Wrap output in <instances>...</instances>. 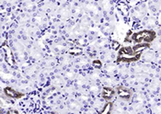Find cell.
Masks as SVG:
<instances>
[{
  "label": "cell",
  "instance_id": "7a4b0ae2",
  "mask_svg": "<svg viewBox=\"0 0 161 114\" xmlns=\"http://www.w3.org/2000/svg\"><path fill=\"white\" fill-rule=\"evenodd\" d=\"M141 53H129V54H119L118 58H117V62H125V63H132V62H136L140 59Z\"/></svg>",
  "mask_w": 161,
  "mask_h": 114
},
{
  "label": "cell",
  "instance_id": "9a60e30c",
  "mask_svg": "<svg viewBox=\"0 0 161 114\" xmlns=\"http://www.w3.org/2000/svg\"><path fill=\"white\" fill-rule=\"evenodd\" d=\"M3 102H4V101H3V99H2L1 98H0V105H3Z\"/></svg>",
  "mask_w": 161,
  "mask_h": 114
},
{
  "label": "cell",
  "instance_id": "30bf717a",
  "mask_svg": "<svg viewBox=\"0 0 161 114\" xmlns=\"http://www.w3.org/2000/svg\"><path fill=\"white\" fill-rule=\"evenodd\" d=\"M129 53H134L132 47H122L119 51V54H129Z\"/></svg>",
  "mask_w": 161,
  "mask_h": 114
},
{
  "label": "cell",
  "instance_id": "ba28073f",
  "mask_svg": "<svg viewBox=\"0 0 161 114\" xmlns=\"http://www.w3.org/2000/svg\"><path fill=\"white\" fill-rule=\"evenodd\" d=\"M117 8L118 9L122 12V14L124 16V17H127L129 15V8H128V6L124 3H119L117 5Z\"/></svg>",
  "mask_w": 161,
  "mask_h": 114
},
{
  "label": "cell",
  "instance_id": "277c9868",
  "mask_svg": "<svg viewBox=\"0 0 161 114\" xmlns=\"http://www.w3.org/2000/svg\"><path fill=\"white\" fill-rule=\"evenodd\" d=\"M117 93H118L121 98L125 99V100H128L132 97V91L125 87H118V88H117Z\"/></svg>",
  "mask_w": 161,
  "mask_h": 114
},
{
  "label": "cell",
  "instance_id": "8992f818",
  "mask_svg": "<svg viewBox=\"0 0 161 114\" xmlns=\"http://www.w3.org/2000/svg\"><path fill=\"white\" fill-rule=\"evenodd\" d=\"M101 95H102V98L109 101L114 96V90L111 88L105 87V88H103V89H102Z\"/></svg>",
  "mask_w": 161,
  "mask_h": 114
},
{
  "label": "cell",
  "instance_id": "5bb4252c",
  "mask_svg": "<svg viewBox=\"0 0 161 114\" xmlns=\"http://www.w3.org/2000/svg\"><path fill=\"white\" fill-rule=\"evenodd\" d=\"M7 114H19V112L16 110H8Z\"/></svg>",
  "mask_w": 161,
  "mask_h": 114
},
{
  "label": "cell",
  "instance_id": "9c48e42d",
  "mask_svg": "<svg viewBox=\"0 0 161 114\" xmlns=\"http://www.w3.org/2000/svg\"><path fill=\"white\" fill-rule=\"evenodd\" d=\"M112 103L111 101H108L105 106L102 108V110L99 111V114H111V110H112Z\"/></svg>",
  "mask_w": 161,
  "mask_h": 114
},
{
  "label": "cell",
  "instance_id": "4fadbf2b",
  "mask_svg": "<svg viewBox=\"0 0 161 114\" xmlns=\"http://www.w3.org/2000/svg\"><path fill=\"white\" fill-rule=\"evenodd\" d=\"M92 64H93V66H94L95 68H98V69L101 68V66H102V63H101L99 60H95V61H93Z\"/></svg>",
  "mask_w": 161,
  "mask_h": 114
},
{
  "label": "cell",
  "instance_id": "5b68a950",
  "mask_svg": "<svg viewBox=\"0 0 161 114\" xmlns=\"http://www.w3.org/2000/svg\"><path fill=\"white\" fill-rule=\"evenodd\" d=\"M4 93L8 98H20L23 96V94L16 91L15 89H13L12 88L7 87L4 88Z\"/></svg>",
  "mask_w": 161,
  "mask_h": 114
},
{
  "label": "cell",
  "instance_id": "8fae6325",
  "mask_svg": "<svg viewBox=\"0 0 161 114\" xmlns=\"http://www.w3.org/2000/svg\"><path fill=\"white\" fill-rule=\"evenodd\" d=\"M82 52H83L82 49L77 48V47H76V48H71V49L68 50V53H70V54H72V55H79V54L82 53Z\"/></svg>",
  "mask_w": 161,
  "mask_h": 114
},
{
  "label": "cell",
  "instance_id": "6da1fadb",
  "mask_svg": "<svg viewBox=\"0 0 161 114\" xmlns=\"http://www.w3.org/2000/svg\"><path fill=\"white\" fill-rule=\"evenodd\" d=\"M156 38V32L153 31H142L140 32L132 34H128L127 38L125 39L126 41H135L136 44H150Z\"/></svg>",
  "mask_w": 161,
  "mask_h": 114
},
{
  "label": "cell",
  "instance_id": "52a82bcc",
  "mask_svg": "<svg viewBox=\"0 0 161 114\" xmlns=\"http://www.w3.org/2000/svg\"><path fill=\"white\" fill-rule=\"evenodd\" d=\"M149 47H150L149 44H137L133 47V52L134 53H142V52H144Z\"/></svg>",
  "mask_w": 161,
  "mask_h": 114
},
{
  "label": "cell",
  "instance_id": "3957f363",
  "mask_svg": "<svg viewBox=\"0 0 161 114\" xmlns=\"http://www.w3.org/2000/svg\"><path fill=\"white\" fill-rule=\"evenodd\" d=\"M1 48L4 50L5 60H6L7 64H8V65H10L11 67H14V66H15V64H16V63H15V58H14V55H13V52H12L10 47H9L8 44H4L1 46Z\"/></svg>",
  "mask_w": 161,
  "mask_h": 114
},
{
  "label": "cell",
  "instance_id": "7c38bea8",
  "mask_svg": "<svg viewBox=\"0 0 161 114\" xmlns=\"http://www.w3.org/2000/svg\"><path fill=\"white\" fill-rule=\"evenodd\" d=\"M111 48H112L113 50L117 51L118 49H120L121 44H120V42H119V41H117V40H112V41H111Z\"/></svg>",
  "mask_w": 161,
  "mask_h": 114
},
{
  "label": "cell",
  "instance_id": "2e32d148",
  "mask_svg": "<svg viewBox=\"0 0 161 114\" xmlns=\"http://www.w3.org/2000/svg\"><path fill=\"white\" fill-rule=\"evenodd\" d=\"M47 114H55V113H53V112H48Z\"/></svg>",
  "mask_w": 161,
  "mask_h": 114
}]
</instances>
